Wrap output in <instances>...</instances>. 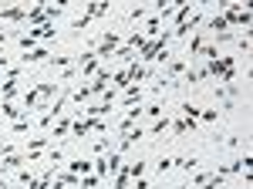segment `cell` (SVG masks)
<instances>
[{"label": "cell", "instance_id": "3", "mask_svg": "<svg viewBox=\"0 0 253 189\" xmlns=\"http://www.w3.org/2000/svg\"><path fill=\"white\" fill-rule=\"evenodd\" d=\"M172 169H175L172 152H162V155H156V162H152V172H149V176H152L156 183H162V179H166V176H169Z\"/></svg>", "mask_w": 253, "mask_h": 189}, {"label": "cell", "instance_id": "2", "mask_svg": "<svg viewBox=\"0 0 253 189\" xmlns=\"http://www.w3.org/2000/svg\"><path fill=\"white\" fill-rule=\"evenodd\" d=\"M169 108H172V105H169L166 98H149V101L142 105V118H145V122H156V118H162Z\"/></svg>", "mask_w": 253, "mask_h": 189}, {"label": "cell", "instance_id": "6", "mask_svg": "<svg viewBox=\"0 0 253 189\" xmlns=\"http://www.w3.org/2000/svg\"><path fill=\"white\" fill-rule=\"evenodd\" d=\"M152 186H156V179H152V176H142V179H132L128 189H152Z\"/></svg>", "mask_w": 253, "mask_h": 189}, {"label": "cell", "instance_id": "4", "mask_svg": "<svg viewBox=\"0 0 253 189\" xmlns=\"http://www.w3.org/2000/svg\"><path fill=\"white\" fill-rule=\"evenodd\" d=\"M125 172H128V179H142V176H149V155L138 152L135 159H125Z\"/></svg>", "mask_w": 253, "mask_h": 189}, {"label": "cell", "instance_id": "1", "mask_svg": "<svg viewBox=\"0 0 253 189\" xmlns=\"http://www.w3.org/2000/svg\"><path fill=\"white\" fill-rule=\"evenodd\" d=\"M64 169L71 172V176H78V179H84V176H91V155H88V152L71 149V155H68V162H64Z\"/></svg>", "mask_w": 253, "mask_h": 189}, {"label": "cell", "instance_id": "7", "mask_svg": "<svg viewBox=\"0 0 253 189\" xmlns=\"http://www.w3.org/2000/svg\"><path fill=\"white\" fill-rule=\"evenodd\" d=\"M243 189H250V186H243Z\"/></svg>", "mask_w": 253, "mask_h": 189}, {"label": "cell", "instance_id": "5", "mask_svg": "<svg viewBox=\"0 0 253 189\" xmlns=\"http://www.w3.org/2000/svg\"><path fill=\"white\" fill-rule=\"evenodd\" d=\"M152 14V3H138V7H128V14H125V20L132 24V27H138L142 20Z\"/></svg>", "mask_w": 253, "mask_h": 189}]
</instances>
